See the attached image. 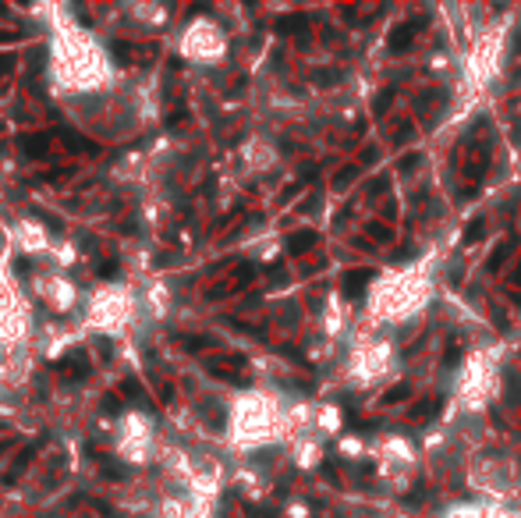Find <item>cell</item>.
Segmentation results:
<instances>
[{"mask_svg": "<svg viewBox=\"0 0 521 518\" xmlns=\"http://www.w3.org/2000/svg\"><path fill=\"white\" fill-rule=\"evenodd\" d=\"M411 39H415V29H411V25H401L398 32L387 39V50H390V54H401V50L411 47Z\"/></svg>", "mask_w": 521, "mask_h": 518, "instance_id": "1", "label": "cell"}, {"mask_svg": "<svg viewBox=\"0 0 521 518\" xmlns=\"http://www.w3.org/2000/svg\"><path fill=\"white\" fill-rule=\"evenodd\" d=\"M60 369H64V377H68V380H78V377H86L89 362H86V355H82V351H75V355H71L64 366H60Z\"/></svg>", "mask_w": 521, "mask_h": 518, "instance_id": "2", "label": "cell"}, {"mask_svg": "<svg viewBox=\"0 0 521 518\" xmlns=\"http://www.w3.org/2000/svg\"><path fill=\"white\" fill-rule=\"evenodd\" d=\"M312 245H316V235H312V231H305V235H291V238H287V252L298 256V252H305V248H312Z\"/></svg>", "mask_w": 521, "mask_h": 518, "instance_id": "3", "label": "cell"}, {"mask_svg": "<svg viewBox=\"0 0 521 518\" xmlns=\"http://www.w3.org/2000/svg\"><path fill=\"white\" fill-rule=\"evenodd\" d=\"M369 277H372V270H359V274H348V277H344V284H348L344 292H348V295L362 292V281H369Z\"/></svg>", "mask_w": 521, "mask_h": 518, "instance_id": "4", "label": "cell"}, {"mask_svg": "<svg viewBox=\"0 0 521 518\" xmlns=\"http://www.w3.org/2000/svg\"><path fill=\"white\" fill-rule=\"evenodd\" d=\"M511 248H514V242L507 238V242H504V245H500V248H496V252H493V259H489V270H496V266H500V263H504V259H507V252H511Z\"/></svg>", "mask_w": 521, "mask_h": 518, "instance_id": "5", "label": "cell"}, {"mask_svg": "<svg viewBox=\"0 0 521 518\" xmlns=\"http://www.w3.org/2000/svg\"><path fill=\"white\" fill-rule=\"evenodd\" d=\"M478 235H483V220H475V224L468 227V231H465V242H475Z\"/></svg>", "mask_w": 521, "mask_h": 518, "instance_id": "6", "label": "cell"}, {"mask_svg": "<svg viewBox=\"0 0 521 518\" xmlns=\"http://www.w3.org/2000/svg\"><path fill=\"white\" fill-rule=\"evenodd\" d=\"M404 395H408V387H404V384H401V387H393V390H390V395H387V401H390V405H393V401H401V398H404Z\"/></svg>", "mask_w": 521, "mask_h": 518, "instance_id": "7", "label": "cell"}, {"mask_svg": "<svg viewBox=\"0 0 521 518\" xmlns=\"http://www.w3.org/2000/svg\"><path fill=\"white\" fill-rule=\"evenodd\" d=\"M99 274H103V277H114V274H117V266H114V263H103V266H99Z\"/></svg>", "mask_w": 521, "mask_h": 518, "instance_id": "8", "label": "cell"}]
</instances>
